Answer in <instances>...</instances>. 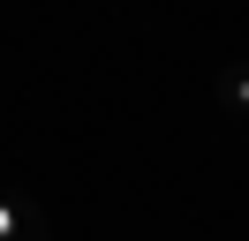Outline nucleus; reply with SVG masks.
Segmentation results:
<instances>
[{
  "instance_id": "f257e3e1",
  "label": "nucleus",
  "mask_w": 249,
  "mask_h": 241,
  "mask_svg": "<svg viewBox=\"0 0 249 241\" xmlns=\"http://www.w3.org/2000/svg\"><path fill=\"white\" fill-rule=\"evenodd\" d=\"M0 241H46V219L31 204H0Z\"/></svg>"
},
{
  "instance_id": "f03ea898",
  "label": "nucleus",
  "mask_w": 249,
  "mask_h": 241,
  "mask_svg": "<svg viewBox=\"0 0 249 241\" xmlns=\"http://www.w3.org/2000/svg\"><path fill=\"white\" fill-rule=\"evenodd\" d=\"M219 105H234V113H249V75H219Z\"/></svg>"
}]
</instances>
